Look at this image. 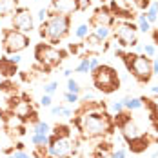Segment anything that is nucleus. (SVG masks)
Segmentation results:
<instances>
[{
	"instance_id": "nucleus-22",
	"label": "nucleus",
	"mask_w": 158,
	"mask_h": 158,
	"mask_svg": "<svg viewBox=\"0 0 158 158\" xmlns=\"http://www.w3.org/2000/svg\"><path fill=\"white\" fill-rule=\"evenodd\" d=\"M89 33H91V26H89V24H78L77 29H75V36H77L78 40H84Z\"/></svg>"
},
{
	"instance_id": "nucleus-9",
	"label": "nucleus",
	"mask_w": 158,
	"mask_h": 158,
	"mask_svg": "<svg viewBox=\"0 0 158 158\" xmlns=\"http://www.w3.org/2000/svg\"><path fill=\"white\" fill-rule=\"evenodd\" d=\"M13 29L26 35H29L35 29V18L27 7H20V6L16 7V11L13 13Z\"/></svg>"
},
{
	"instance_id": "nucleus-19",
	"label": "nucleus",
	"mask_w": 158,
	"mask_h": 158,
	"mask_svg": "<svg viewBox=\"0 0 158 158\" xmlns=\"http://www.w3.org/2000/svg\"><path fill=\"white\" fill-rule=\"evenodd\" d=\"M136 27H138V31H142V33H151V29H153L151 22H149V20L145 18L143 11L136 15Z\"/></svg>"
},
{
	"instance_id": "nucleus-29",
	"label": "nucleus",
	"mask_w": 158,
	"mask_h": 158,
	"mask_svg": "<svg viewBox=\"0 0 158 158\" xmlns=\"http://www.w3.org/2000/svg\"><path fill=\"white\" fill-rule=\"evenodd\" d=\"M131 2H133V7H136L140 11H145L151 4V0H131Z\"/></svg>"
},
{
	"instance_id": "nucleus-1",
	"label": "nucleus",
	"mask_w": 158,
	"mask_h": 158,
	"mask_svg": "<svg viewBox=\"0 0 158 158\" xmlns=\"http://www.w3.org/2000/svg\"><path fill=\"white\" fill-rule=\"evenodd\" d=\"M75 116V126L84 138H98L114 131L113 116L106 111V106L98 100L82 102L80 109Z\"/></svg>"
},
{
	"instance_id": "nucleus-23",
	"label": "nucleus",
	"mask_w": 158,
	"mask_h": 158,
	"mask_svg": "<svg viewBox=\"0 0 158 158\" xmlns=\"http://www.w3.org/2000/svg\"><path fill=\"white\" fill-rule=\"evenodd\" d=\"M33 133L49 135V133H51V126H49L48 122H42V120H38V122H35V126H33Z\"/></svg>"
},
{
	"instance_id": "nucleus-8",
	"label": "nucleus",
	"mask_w": 158,
	"mask_h": 158,
	"mask_svg": "<svg viewBox=\"0 0 158 158\" xmlns=\"http://www.w3.org/2000/svg\"><path fill=\"white\" fill-rule=\"evenodd\" d=\"M73 153V142L71 136H56V135H49V143H48V155L51 158H69Z\"/></svg>"
},
{
	"instance_id": "nucleus-31",
	"label": "nucleus",
	"mask_w": 158,
	"mask_h": 158,
	"mask_svg": "<svg viewBox=\"0 0 158 158\" xmlns=\"http://www.w3.org/2000/svg\"><path fill=\"white\" fill-rule=\"evenodd\" d=\"M109 109L116 114V113H122V111H126L124 109V104H122V100H116V102H111V106H109Z\"/></svg>"
},
{
	"instance_id": "nucleus-15",
	"label": "nucleus",
	"mask_w": 158,
	"mask_h": 158,
	"mask_svg": "<svg viewBox=\"0 0 158 158\" xmlns=\"http://www.w3.org/2000/svg\"><path fill=\"white\" fill-rule=\"evenodd\" d=\"M16 73H18V69H16V64H13L9 58H0V75L2 77H6V78H11V77H15Z\"/></svg>"
},
{
	"instance_id": "nucleus-45",
	"label": "nucleus",
	"mask_w": 158,
	"mask_h": 158,
	"mask_svg": "<svg viewBox=\"0 0 158 158\" xmlns=\"http://www.w3.org/2000/svg\"><path fill=\"white\" fill-rule=\"evenodd\" d=\"M151 158H158V149L155 151V153H153V155H151Z\"/></svg>"
},
{
	"instance_id": "nucleus-11",
	"label": "nucleus",
	"mask_w": 158,
	"mask_h": 158,
	"mask_svg": "<svg viewBox=\"0 0 158 158\" xmlns=\"http://www.w3.org/2000/svg\"><path fill=\"white\" fill-rule=\"evenodd\" d=\"M114 16L111 13L109 7H98L95 11V15L91 16V20H89V26L91 27H95V26H113L114 24Z\"/></svg>"
},
{
	"instance_id": "nucleus-36",
	"label": "nucleus",
	"mask_w": 158,
	"mask_h": 158,
	"mask_svg": "<svg viewBox=\"0 0 158 158\" xmlns=\"http://www.w3.org/2000/svg\"><path fill=\"white\" fill-rule=\"evenodd\" d=\"M60 116H62V118H71V116H73V109H69V107L62 106V113H60Z\"/></svg>"
},
{
	"instance_id": "nucleus-41",
	"label": "nucleus",
	"mask_w": 158,
	"mask_h": 158,
	"mask_svg": "<svg viewBox=\"0 0 158 158\" xmlns=\"http://www.w3.org/2000/svg\"><path fill=\"white\" fill-rule=\"evenodd\" d=\"M153 62V77H158V58L151 60Z\"/></svg>"
},
{
	"instance_id": "nucleus-5",
	"label": "nucleus",
	"mask_w": 158,
	"mask_h": 158,
	"mask_svg": "<svg viewBox=\"0 0 158 158\" xmlns=\"http://www.w3.org/2000/svg\"><path fill=\"white\" fill-rule=\"evenodd\" d=\"M111 29H113V36H114V46L122 49L138 46V27L131 20H114Z\"/></svg>"
},
{
	"instance_id": "nucleus-4",
	"label": "nucleus",
	"mask_w": 158,
	"mask_h": 158,
	"mask_svg": "<svg viewBox=\"0 0 158 158\" xmlns=\"http://www.w3.org/2000/svg\"><path fill=\"white\" fill-rule=\"evenodd\" d=\"M91 77H93L95 89L100 91L102 95H111V93H116L120 89V77H118V71L113 65L100 64L91 73Z\"/></svg>"
},
{
	"instance_id": "nucleus-16",
	"label": "nucleus",
	"mask_w": 158,
	"mask_h": 158,
	"mask_svg": "<svg viewBox=\"0 0 158 158\" xmlns=\"http://www.w3.org/2000/svg\"><path fill=\"white\" fill-rule=\"evenodd\" d=\"M122 104H124V109L126 111H138V109H142L143 107V102H142V98H136V96H124L122 98Z\"/></svg>"
},
{
	"instance_id": "nucleus-38",
	"label": "nucleus",
	"mask_w": 158,
	"mask_h": 158,
	"mask_svg": "<svg viewBox=\"0 0 158 158\" xmlns=\"http://www.w3.org/2000/svg\"><path fill=\"white\" fill-rule=\"evenodd\" d=\"M78 4H80V11H85L91 6V0H78Z\"/></svg>"
},
{
	"instance_id": "nucleus-27",
	"label": "nucleus",
	"mask_w": 158,
	"mask_h": 158,
	"mask_svg": "<svg viewBox=\"0 0 158 158\" xmlns=\"http://www.w3.org/2000/svg\"><path fill=\"white\" fill-rule=\"evenodd\" d=\"M64 100H65L67 104L75 106V104H78V102H80V95H77V93H69V91H65V93H64Z\"/></svg>"
},
{
	"instance_id": "nucleus-10",
	"label": "nucleus",
	"mask_w": 158,
	"mask_h": 158,
	"mask_svg": "<svg viewBox=\"0 0 158 158\" xmlns=\"http://www.w3.org/2000/svg\"><path fill=\"white\" fill-rule=\"evenodd\" d=\"M49 11L56 13V15L71 16V15H75L77 11H80V4H78V0H51Z\"/></svg>"
},
{
	"instance_id": "nucleus-14",
	"label": "nucleus",
	"mask_w": 158,
	"mask_h": 158,
	"mask_svg": "<svg viewBox=\"0 0 158 158\" xmlns=\"http://www.w3.org/2000/svg\"><path fill=\"white\" fill-rule=\"evenodd\" d=\"M149 143H151V136L149 135H140L138 138H135L133 142H129L127 145H129V149H131V153H136V155H140V153H143L147 147H149Z\"/></svg>"
},
{
	"instance_id": "nucleus-17",
	"label": "nucleus",
	"mask_w": 158,
	"mask_h": 158,
	"mask_svg": "<svg viewBox=\"0 0 158 158\" xmlns=\"http://www.w3.org/2000/svg\"><path fill=\"white\" fill-rule=\"evenodd\" d=\"M18 7V0H0V18L13 15Z\"/></svg>"
},
{
	"instance_id": "nucleus-32",
	"label": "nucleus",
	"mask_w": 158,
	"mask_h": 158,
	"mask_svg": "<svg viewBox=\"0 0 158 158\" xmlns=\"http://www.w3.org/2000/svg\"><path fill=\"white\" fill-rule=\"evenodd\" d=\"M40 106H42V107H51V106H53V96L44 93L42 98H40Z\"/></svg>"
},
{
	"instance_id": "nucleus-42",
	"label": "nucleus",
	"mask_w": 158,
	"mask_h": 158,
	"mask_svg": "<svg viewBox=\"0 0 158 158\" xmlns=\"http://www.w3.org/2000/svg\"><path fill=\"white\" fill-rule=\"evenodd\" d=\"M153 33V38H155V44H158V29H151Z\"/></svg>"
},
{
	"instance_id": "nucleus-20",
	"label": "nucleus",
	"mask_w": 158,
	"mask_h": 158,
	"mask_svg": "<svg viewBox=\"0 0 158 158\" xmlns=\"http://www.w3.org/2000/svg\"><path fill=\"white\" fill-rule=\"evenodd\" d=\"M93 33H95L100 40H104V42H106V40H109V38H111L113 29H111L109 26H95V27H93Z\"/></svg>"
},
{
	"instance_id": "nucleus-18",
	"label": "nucleus",
	"mask_w": 158,
	"mask_h": 158,
	"mask_svg": "<svg viewBox=\"0 0 158 158\" xmlns=\"http://www.w3.org/2000/svg\"><path fill=\"white\" fill-rule=\"evenodd\" d=\"M143 15H145V18L151 22V26H153V24H156V22H158V2H156V0H151L149 7L143 11Z\"/></svg>"
},
{
	"instance_id": "nucleus-6",
	"label": "nucleus",
	"mask_w": 158,
	"mask_h": 158,
	"mask_svg": "<svg viewBox=\"0 0 158 158\" xmlns=\"http://www.w3.org/2000/svg\"><path fill=\"white\" fill-rule=\"evenodd\" d=\"M62 58L64 53L49 42H42V44L35 46V60L40 65V69L44 71V75H48L51 69L58 67L62 64Z\"/></svg>"
},
{
	"instance_id": "nucleus-34",
	"label": "nucleus",
	"mask_w": 158,
	"mask_h": 158,
	"mask_svg": "<svg viewBox=\"0 0 158 158\" xmlns=\"http://www.w3.org/2000/svg\"><path fill=\"white\" fill-rule=\"evenodd\" d=\"M98 65H100V60L96 56H89V73H93Z\"/></svg>"
},
{
	"instance_id": "nucleus-26",
	"label": "nucleus",
	"mask_w": 158,
	"mask_h": 158,
	"mask_svg": "<svg viewBox=\"0 0 158 158\" xmlns=\"http://www.w3.org/2000/svg\"><path fill=\"white\" fill-rule=\"evenodd\" d=\"M56 91H58V82H56V80L48 82V84L44 85V93H46V95H51V96H53Z\"/></svg>"
},
{
	"instance_id": "nucleus-7",
	"label": "nucleus",
	"mask_w": 158,
	"mask_h": 158,
	"mask_svg": "<svg viewBox=\"0 0 158 158\" xmlns=\"http://www.w3.org/2000/svg\"><path fill=\"white\" fill-rule=\"evenodd\" d=\"M31 44L29 35L16 29H6L4 36H2V48L7 55H15V53H22L24 49Z\"/></svg>"
},
{
	"instance_id": "nucleus-39",
	"label": "nucleus",
	"mask_w": 158,
	"mask_h": 158,
	"mask_svg": "<svg viewBox=\"0 0 158 158\" xmlns=\"http://www.w3.org/2000/svg\"><path fill=\"white\" fill-rule=\"evenodd\" d=\"M91 100H95V93L93 91H85L84 93V102H91Z\"/></svg>"
},
{
	"instance_id": "nucleus-35",
	"label": "nucleus",
	"mask_w": 158,
	"mask_h": 158,
	"mask_svg": "<svg viewBox=\"0 0 158 158\" xmlns=\"http://www.w3.org/2000/svg\"><path fill=\"white\" fill-rule=\"evenodd\" d=\"M11 158H31L27 153H24V151H20V149H16L11 153Z\"/></svg>"
},
{
	"instance_id": "nucleus-3",
	"label": "nucleus",
	"mask_w": 158,
	"mask_h": 158,
	"mask_svg": "<svg viewBox=\"0 0 158 158\" xmlns=\"http://www.w3.org/2000/svg\"><path fill=\"white\" fill-rule=\"evenodd\" d=\"M126 69L136 78V82L140 84H147L153 78V62L149 56L145 55H136V53H129L126 51V55L122 56Z\"/></svg>"
},
{
	"instance_id": "nucleus-13",
	"label": "nucleus",
	"mask_w": 158,
	"mask_h": 158,
	"mask_svg": "<svg viewBox=\"0 0 158 158\" xmlns=\"http://www.w3.org/2000/svg\"><path fill=\"white\" fill-rule=\"evenodd\" d=\"M82 48H84V51H87V53H91V55L106 53V51H104V40H100V38H98L93 31H91L87 36H85V38H84Z\"/></svg>"
},
{
	"instance_id": "nucleus-46",
	"label": "nucleus",
	"mask_w": 158,
	"mask_h": 158,
	"mask_svg": "<svg viewBox=\"0 0 158 158\" xmlns=\"http://www.w3.org/2000/svg\"><path fill=\"white\" fill-rule=\"evenodd\" d=\"M33 2H40V0H33Z\"/></svg>"
},
{
	"instance_id": "nucleus-24",
	"label": "nucleus",
	"mask_w": 158,
	"mask_h": 158,
	"mask_svg": "<svg viewBox=\"0 0 158 158\" xmlns=\"http://www.w3.org/2000/svg\"><path fill=\"white\" fill-rule=\"evenodd\" d=\"M31 142L35 145H48L49 143V135H40V133H33Z\"/></svg>"
},
{
	"instance_id": "nucleus-40",
	"label": "nucleus",
	"mask_w": 158,
	"mask_h": 158,
	"mask_svg": "<svg viewBox=\"0 0 158 158\" xmlns=\"http://www.w3.org/2000/svg\"><path fill=\"white\" fill-rule=\"evenodd\" d=\"M9 60L18 65V64H20V60H22V56H20V53H15V55H11V56H9Z\"/></svg>"
},
{
	"instance_id": "nucleus-25",
	"label": "nucleus",
	"mask_w": 158,
	"mask_h": 158,
	"mask_svg": "<svg viewBox=\"0 0 158 158\" xmlns=\"http://www.w3.org/2000/svg\"><path fill=\"white\" fill-rule=\"evenodd\" d=\"M67 91H69V93H77V95H80V93H82V87H80V84L75 78H67Z\"/></svg>"
},
{
	"instance_id": "nucleus-33",
	"label": "nucleus",
	"mask_w": 158,
	"mask_h": 158,
	"mask_svg": "<svg viewBox=\"0 0 158 158\" xmlns=\"http://www.w3.org/2000/svg\"><path fill=\"white\" fill-rule=\"evenodd\" d=\"M111 158H127V151L126 147H118L111 153Z\"/></svg>"
},
{
	"instance_id": "nucleus-21",
	"label": "nucleus",
	"mask_w": 158,
	"mask_h": 158,
	"mask_svg": "<svg viewBox=\"0 0 158 158\" xmlns=\"http://www.w3.org/2000/svg\"><path fill=\"white\" fill-rule=\"evenodd\" d=\"M75 71H77V73H82V75L89 73V56H87V55H82V56H80V60H78V64H77V67H75Z\"/></svg>"
},
{
	"instance_id": "nucleus-28",
	"label": "nucleus",
	"mask_w": 158,
	"mask_h": 158,
	"mask_svg": "<svg viewBox=\"0 0 158 158\" xmlns=\"http://www.w3.org/2000/svg\"><path fill=\"white\" fill-rule=\"evenodd\" d=\"M49 15H51V11H49L48 7H40V9H38V15H36V20H38L40 24H44L49 18Z\"/></svg>"
},
{
	"instance_id": "nucleus-43",
	"label": "nucleus",
	"mask_w": 158,
	"mask_h": 158,
	"mask_svg": "<svg viewBox=\"0 0 158 158\" xmlns=\"http://www.w3.org/2000/svg\"><path fill=\"white\" fill-rule=\"evenodd\" d=\"M71 73H73L71 69H64V77H65V78H71Z\"/></svg>"
},
{
	"instance_id": "nucleus-12",
	"label": "nucleus",
	"mask_w": 158,
	"mask_h": 158,
	"mask_svg": "<svg viewBox=\"0 0 158 158\" xmlns=\"http://www.w3.org/2000/svg\"><path fill=\"white\" fill-rule=\"evenodd\" d=\"M26 120L22 118V116H18L15 114L13 111H9V114L7 116H4V127L7 129V131H16L18 135H24L26 133Z\"/></svg>"
},
{
	"instance_id": "nucleus-30",
	"label": "nucleus",
	"mask_w": 158,
	"mask_h": 158,
	"mask_svg": "<svg viewBox=\"0 0 158 158\" xmlns=\"http://www.w3.org/2000/svg\"><path fill=\"white\" fill-rule=\"evenodd\" d=\"M142 51H143V55H145V56H149V58H153V56L156 55V48H155L153 44H145Z\"/></svg>"
},
{
	"instance_id": "nucleus-44",
	"label": "nucleus",
	"mask_w": 158,
	"mask_h": 158,
	"mask_svg": "<svg viewBox=\"0 0 158 158\" xmlns=\"http://www.w3.org/2000/svg\"><path fill=\"white\" fill-rule=\"evenodd\" d=\"M151 93H153V95H158V85H153V87H151Z\"/></svg>"
},
{
	"instance_id": "nucleus-2",
	"label": "nucleus",
	"mask_w": 158,
	"mask_h": 158,
	"mask_svg": "<svg viewBox=\"0 0 158 158\" xmlns=\"http://www.w3.org/2000/svg\"><path fill=\"white\" fill-rule=\"evenodd\" d=\"M69 29H71V16L51 13L48 20L40 24V36L55 46L69 35Z\"/></svg>"
},
{
	"instance_id": "nucleus-37",
	"label": "nucleus",
	"mask_w": 158,
	"mask_h": 158,
	"mask_svg": "<svg viewBox=\"0 0 158 158\" xmlns=\"http://www.w3.org/2000/svg\"><path fill=\"white\" fill-rule=\"evenodd\" d=\"M49 109H51V114H53V116H56V118H58V116H60V113H62V106H51Z\"/></svg>"
}]
</instances>
